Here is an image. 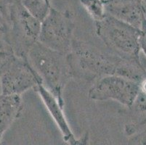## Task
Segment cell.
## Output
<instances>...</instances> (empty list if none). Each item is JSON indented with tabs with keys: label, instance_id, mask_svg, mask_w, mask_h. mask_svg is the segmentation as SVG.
<instances>
[{
	"label": "cell",
	"instance_id": "cell-1",
	"mask_svg": "<svg viewBox=\"0 0 146 145\" xmlns=\"http://www.w3.org/2000/svg\"><path fill=\"white\" fill-rule=\"evenodd\" d=\"M67 59L72 78L95 81L107 75H118L138 83L146 78L140 60L121 58L82 40L74 38Z\"/></svg>",
	"mask_w": 146,
	"mask_h": 145
},
{
	"label": "cell",
	"instance_id": "cell-2",
	"mask_svg": "<svg viewBox=\"0 0 146 145\" xmlns=\"http://www.w3.org/2000/svg\"><path fill=\"white\" fill-rule=\"evenodd\" d=\"M28 61L44 86L64 107L63 91L72 78L67 54L53 50L39 42L28 53Z\"/></svg>",
	"mask_w": 146,
	"mask_h": 145
},
{
	"label": "cell",
	"instance_id": "cell-3",
	"mask_svg": "<svg viewBox=\"0 0 146 145\" xmlns=\"http://www.w3.org/2000/svg\"><path fill=\"white\" fill-rule=\"evenodd\" d=\"M95 23L97 35L111 52L126 59L140 60V30L108 15Z\"/></svg>",
	"mask_w": 146,
	"mask_h": 145
},
{
	"label": "cell",
	"instance_id": "cell-4",
	"mask_svg": "<svg viewBox=\"0 0 146 145\" xmlns=\"http://www.w3.org/2000/svg\"><path fill=\"white\" fill-rule=\"evenodd\" d=\"M8 22L10 30L7 42L15 55L27 60L29 50L39 39L41 22L26 10L22 1L12 8Z\"/></svg>",
	"mask_w": 146,
	"mask_h": 145
},
{
	"label": "cell",
	"instance_id": "cell-5",
	"mask_svg": "<svg viewBox=\"0 0 146 145\" xmlns=\"http://www.w3.org/2000/svg\"><path fill=\"white\" fill-rule=\"evenodd\" d=\"M74 29L75 23L71 12L59 11L52 7L41 23L38 42L52 50L68 54L74 39Z\"/></svg>",
	"mask_w": 146,
	"mask_h": 145
},
{
	"label": "cell",
	"instance_id": "cell-6",
	"mask_svg": "<svg viewBox=\"0 0 146 145\" xmlns=\"http://www.w3.org/2000/svg\"><path fill=\"white\" fill-rule=\"evenodd\" d=\"M138 89V82L118 75H107L95 81L88 97L95 101H116L128 108L135 101Z\"/></svg>",
	"mask_w": 146,
	"mask_h": 145
},
{
	"label": "cell",
	"instance_id": "cell-7",
	"mask_svg": "<svg viewBox=\"0 0 146 145\" xmlns=\"http://www.w3.org/2000/svg\"><path fill=\"white\" fill-rule=\"evenodd\" d=\"M0 83L2 94L21 96L42 81L28 59L16 57L0 77Z\"/></svg>",
	"mask_w": 146,
	"mask_h": 145
},
{
	"label": "cell",
	"instance_id": "cell-8",
	"mask_svg": "<svg viewBox=\"0 0 146 145\" xmlns=\"http://www.w3.org/2000/svg\"><path fill=\"white\" fill-rule=\"evenodd\" d=\"M106 14L140 30L145 21L142 0H104Z\"/></svg>",
	"mask_w": 146,
	"mask_h": 145
},
{
	"label": "cell",
	"instance_id": "cell-9",
	"mask_svg": "<svg viewBox=\"0 0 146 145\" xmlns=\"http://www.w3.org/2000/svg\"><path fill=\"white\" fill-rule=\"evenodd\" d=\"M34 89L39 95L50 115L59 128L65 142L69 145L74 143L76 139L67 121L64 113V107L60 105L55 97L42 83H39Z\"/></svg>",
	"mask_w": 146,
	"mask_h": 145
},
{
	"label": "cell",
	"instance_id": "cell-10",
	"mask_svg": "<svg viewBox=\"0 0 146 145\" xmlns=\"http://www.w3.org/2000/svg\"><path fill=\"white\" fill-rule=\"evenodd\" d=\"M122 113L127 118L124 131L128 136L146 126V78L139 83L137 95L132 105Z\"/></svg>",
	"mask_w": 146,
	"mask_h": 145
},
{
	"label": "cell",
	"instance_id": "cell-11",
	"mask_svg": "<svg viewBox=\"0 0 146 145\" xmlns=\"http://www.w3.org/2000/svg\"><path fill=\"white\" fill-rule=\"evenodd\" d=\"M23 110V102L19 95L0 94V145H5L2 136Z\"/></svg>",
	"mask_w": 146,
	"mask_h": 145
},
{
	"label": "cell",
	"instance_id": "cell-12",
	"mask_svg": "<svg viewBox=\"0 0 146 145\" xmlns=\"http://www.w3.org/2000/svg\"><path fill=\"white\" fill-rule=\"evenodd\" d=\"M22 4L28 12L41 23L51 10V0H22Z\"/></svg>",
	"mask_w": 146,
	"mask_h": 145
},
{
	"label": "cell",
	"instance_id": "cell-13",
	"mask_svg": "<svg viewBox=\"0 0 146 145\" xmlns=\"http://www.w3.org/2000/svg\"><path fill=\"white\" fill-rule=\"evenodd\" d=\"M80 3L95 23L102 21L107 15L104 0H80Z\"/></svg>",
	"mask_w": 146,
	"mask_h": 145
},
{
	"label": "cell",
	"instance_id": "cell-14",
	"mask_svg": "<svg viewBox=\"0 0 146 145\" xmlns=\"http://www.w3.org/2000/svg\"><path fill=\"white\" fill-rule=\"evenodd\" d=\"M16 56L15 55L13 52H6L0 53V77L8 68L10 64L13 62Z\"/></svg>",
	"mask_w": 146,
	"mask_h": 145
},
{
	"label": "cell",
	"instance_id": "cell-15",
	"mask_svg": "<svg viewBox=\"0 0 146 145\" xmlns=\"http://www.w3.org/2000/svg\"><path fill=\"white\" fill-rule=\"evenodd\" d=\"M129 137L128 145H146V126Z\"/></svg>",
	"mask_w": 146,
	"mask_h": 145
},
{
	"label": "cell",
	"instance_id": "cell-16",
	"mask_svg": "<svg viewBox=\"0 0 146 145\" xmlns=\"http://www.w3.org/2000/svg\"><path fill=\"white\" fill-rule=\"evenodd\" d=\"M21 1L22 0H0V12L6 18L7 22L12 8Z\"/></svg>",
	"mask_w": 146,
	"mask_h": 145
},
{
	"label": "cell",
	"instance_id": "cell-17",
	"mask_svg": "<svg viewBox=\"0 0 146 145\" xmlns=\"http://www.w3.org/2000/svg\"><path fill=\"white\" fill-rule=\"evenodd\" d=\"M9 30H10L9 23L0 12V37L4 38L7 42Z\"/></svg>",
	"mask_w": 146,
	"mask_h": 145
},
{
	"label": "cell",
	"instance_id": "cell-18",
	"mask_svg": "<svg viewBox=\"0 0 146 145\" xmlns=\"http://www.w3.org/2000/svg\"><path fill=\"white\" fill-rule=\"evenodd\" d=\"M140 48L146 56V19L140 29Z\"/></svg>",
	"mask_w": 146,
	"mask_h": 145
},
{
	"label": "cell",
	"instance_id": "cell-19",
	"mask_svg": "<svg viewBox=\"0 0 146 145\" xmlns=\"http://www.w3.org/2000/svg\"><path fill=\"white\" fill-rule=\"evenodd\" d=\"M71 145H90V136L88 133H85L79 139H76V140L71 144Z\"/></svg>",
	"mask_w": 146,
	"mask_h": 145
},
{
	"label": "cell",
	"instance_id": "cell-20",
	"mask_svg": "<svg viewBox=\"0 0 146 145\" xmlns=\"http://www.w3.org/2000/svg\"><path fill=\"white\" fill-rule=\"evenodd\" d=\"M11 51L13 52V50L10 45L4 38L0 37V53Z\"/></svg>",
	"mask_w": 146,
	"mask_h": 145
},
{
	"label": "cell",
	"instance_id": "cell-21",
	"mask_svg": "<svg viewBox=\"0 0 146 145\" xmlns=\"http://www.w3.org/2000/svg\"><path fill=\"white\" fill-rule=\"evenodd\" d=\"M143 11H144V15H145V19H146V7L143 6Z\"/></svg>",
	"mask_w": 146,
	"mask_h": 145
},
{
	"label": "cell",
	"instance_id": "cell-22",
	"mask_svg": "<svg viewBox=\"0 0 146 145\" xmlns=\"http://www.w3.org/2000/svg\"><path fill=\"white\" fill-rule=\"evenodd\" d=\"M142 2H143V6L146 7V0H142Z\"/></svg>",
	"mask_w": 146,
	"mask_h": 145
}]
</instances>
